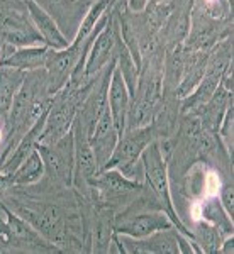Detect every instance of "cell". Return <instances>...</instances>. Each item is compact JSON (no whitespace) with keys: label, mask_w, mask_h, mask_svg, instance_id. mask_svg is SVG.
<instances>
[{"label":"cell","mask_w":234,"mask_h":254,"mask_svg":"<svg viewBox=\"0 0 234 254\" xmlns=\"http://www.w3.org/2000/svg\"><path fill=\"white\" fill-rule=\"evenodd\" d=\"M117 139H119V130L112 121L109 107H105L102 116L98 117L95 127H93L92 136H90V146L93 149V154H95L97 165L100 171L104 170L109 158L112 156L114 147L117 144Z\"/></svg>","instance_id":"9c48e42d"},{"label":"cell","mask_w":234,"mask_h":254,"mask_svg":"<svg viewBox=\"0 0 234 254\" xmlns=\"http://www.w3.org/2000/svg\"><path fill=\"white\" fill-rule=\"evenodd\" d=\"M49 48L46 44L14 48L0 41V66H10L20 71H36L46 66Z\"/></svg>","instance_id":"ba28073f"},{"label":"cell","mask_w":234,"mask_h":254,"mask_svg":"<svg viewBox=\"0 0 234 254\" xmlns=\"http://www.w3.org/2000/svg\"><path fill=\"white\" fill-rule=\"evenodd\" d=\"M168 227H173V222L161 210H121L114 217V232L134 239H141Z\"/></svg>","instance_id":"5b68a950"},{"label":"cell","mask_w":234,"mask_h":254,"mask_svg":"<svg viewBox=\"0 0 234 254\" xmlns=\"http://www.w3.org/2000/svg\"><path fill=\"white\" fill-rule=\"evenodd\" d=\"M234 253V234L224 237L223 244L219 248V254H233Z\"/></svg>","instance_id":"cb8c5ba5"},{"label":"cell","mask_w":234,"mask_h":254,"mask_svg":"<svg viewBox=\"0 0 234 254\" xmlns=\"http://www.w3.org/2000/svg\"><path fill=\"white\" fill-rule=\"evenodd\" d=\"M192 215H194L192 220L195 219L205 220V222L214 225L216 229H219L223 232V236L226 237L234 234L233 217L226 212V208L219 202L217 195H209L194 202V212H192Z\"/></svg>","instance_id":"7c38bea8"},{"label":"cell","mask_w":234,"mask_h":254,"mask_svg":"<svg viewBox=\"0 0 234 254\" xmlns=\"http://www.w3.org/2000/svg\"><path fill=\"white\" fill-rule=\"evenodd\" d=\"M178 229L168 227L156 231L153 234L134 239V237L119 236L122 244V251L126 254H178V241H176Z\"/></svg>","instance_id":"8992f818"},{"label":"cell","mask_w":234,"mask_h":254,"mask_svg":"<svg viewBox=\"0 0 234 254\" xmlns=\"http://www.w3.org/2000/svg\"><path fill=\"white\" fill-rule=\"evenodd\" d=\"M229 105H233V92H228V90L224 87H221V83H219V87H217L216 92L212 93V97L205 102L202 107L197 109L194 114L199 116L200 124H202L204 129L217 134L221 121H223V117H224V114Z\"/></svg>","instance_id":"5bb4252c"},{"label":"cell","mask_w":234,"mask_h":254,"mask_svg":"<svg viewBox=\"0 0 234 254\" xmlns=\"http://www.w3.org/2000/svg\"><path fill=\"white\" fill-rule=\"evenodd\" d=\"M187 51V49H185ZM209 53L211 51H187L185 60H183L182 75H180V81L176 85V97L182 100L187 95H190L202 80L205 66H207Z\"/></svg>","instance_id":"4fadbf2b"},{"label":"cell","mask_w":234,"mask_h":254,"mask_svg":"<svg viewBox=\"0 0 234 254\" xmlns=\"http://www.w3.org/2000/svg\"><path fill=\"white\" fill-rule=\"evenodd\" d=\"M151 0H126V5L131 12H143Z\"/></svg>","instance_id":"603a6c76"},{"label":"cell","mask_w":234,"mask_h":254,"mask_svg":"<svg viewBox=\"0 0 234 254\" xmlns=\"http://www.w3.org/2000/svg\"><path fill=\"white\" fill-rule=\"evenodd\" d=\"M233 127H234V107L229 105L224 114V117H223V121H221L219 129H217V136L221 137V141H223V144L226 146V149H228L231 154H233V134H234Z\"/></svg>","instance_id":"d6986e66"},{"label":"cell","mask_w":234,"mask_h":254,"mask_svg":"<svg viewBox=\"0 0 234 254\" xmlns=\"http://www.w3.org/2000/svg\"><path fill=\"white\" fill-rule=\"evenodd\" d=\"M217 198L223 203V207L226 208L229 215H234V185H233V178L231 180H224L221 183L219 190H217Z\"/></svg>","instance_id":"ffe728a7"},{"label":"cell","mask_w":234,"mask_h":254,"mask_svg":"<svg viewBox=\"0 0 234 254\" xmlns=\"http://www.w3.org/2000/svg\"><path fill=\"white\" fill-rule=\"evenodd\" d=\"M0 10H20V12H27L26 0H0Z\"/></svg>","instance_id":"44dd1931"},{"label":"cell","mask_w":234,"mask_h":254,"mask_svg":"<svg viewBox=\"0 0 234 254\" xmlns=\"http://www.w3.org/2000/svg\"><path fill=\"white\" fill-rule=\"evenodd\" d=\"M93 188V202L112 208L114 212L122 210L129 203H133L141 193L143 182L131 180L121 171L109 168V170L98 171V175L92 182Z\"/></svg>","instance_id":"7a4b0ae2"},{"label":"cell","mask_w":234,"mask_h":254,"mask_svg":"<svg viewBox=\"0 0 234 254\" xmlns=\"http://www.w3.org/2000/svg\"><path fill=\"white\" fill-rule=\"evenodd\" d=\"M107 107H109L110 116H112L114 124H116L119 130V136H121L126 129L127 112H129V107H131V93L126 87L124 80H122L121 71H119L116 66H114V71H112V75H110Z\"/></svg>","instance_id":"8fae6325"},{"label":"cell","mask_w":234,"mask_h":254,"mask_svg":"<svg viewBox=\"0 0 234 254\" xmlns=\"http://www.w3.org/2000/svg\"><path fill=\"white\" fill-rule=\"evenodd\" d=\"M109 9L110 7H109L107 0H93L87 9V12H85L83 19H81V22H80V26H78L75 36H73L72 43L77 44V46H83V43L90 38V34L95 31L98 20L102 19V15H104Z\"/></svg>","instance_id":"e0dca14e"},{"label":"cell","mask_w":234,"mask_h":254,"mask_svg":"<svg viewBox=\"0 0 234 254\" xmlns=\"http://www.w3.org/2000/svg\"><path fill=\"white\" fill-rule=\"evenodd\" d=\"M26 7H27V14H29L32 26L36 27V31H38L39 36L43 38V44H46V46L51 49H65L70 46L72 41L61 32L56 20L53 19L38 2H34V0H26Z\"/></svg>","instance_id":"30bf717a"},{"label":"cell","mask_w":234,"mask_h":254,"mask_svg":"<svg viewBox=\"0 0 234 254\" xmlns=\"http://www.w3.org/2000/svg\"><path fill=\"white\" fill-rule=\"evenodd\" d=\"M43 158L44 176L60 187L73 188V170H75V144L72 130L53 144H36Z\"/></svg>","instance_id":"3957f363"},{"label":"cell","mask_w":234,"mask_h":254,"mask_svg":"<svg viewBox=\"0 0 234 254\" xmlns=\"http://www.w3.org/2000/svg\"><path fill=\"white\" fill-rule=\"evenodd\" d=\"M26 73L10 66H0V117H9L14 97L17 95Z\"/></svg>","instance_id":"9a60e30c"},{"label":"cell","mask_w":234,"mask_h":254,"mask_svg":"<svg viewBox=\"0 0 234 254\" xmlns=\"http://www.w3.org/2000/svg\"><path fill=\"white\" fill-rule=\"evenodd\" d=\"M116 68L121 71L122 80H124L126 87L131 93V98H133L134 92H136V87H138L139 71H141V68L136 66V63H134L129 49L126 48V44L122 39H121V43H119V48H117V53H116Z\"/></svg>","instance_id":"ac0fdd59"},{"label":"cell","mask_w":234,"mask_h":254,"mask_svg":"<svg viewBox=\"0 0 234 254\" xmlns=\"http://www.w3.org/2000/svg\"><path fill=\"white\" fill-rule=\"evenodd\" d=\"M121 29L116 14L110 9L109 17L105 20L104 27L98 31L93 39L92 46L88 49L87 60L83 66V78H92L97 73H100L112 60H116V53L121 43Z\"/></svg>","instance_id":"277c9868"},{"label":"cell","mask_w":234,"mask_h":254,"mask_svg":"<svg viewBox=\"0 0 234 254\" xmlns=\"http://www.w3.org/2000/svg\"><path fill=\"white\" fill-rule=\"evenodd\" d=\"M190 231H192V239L199 246L200 253H207V254L219 253V248L226 237L223 236V232L219 229H216L214 225L205 222V220L195 219Z\"/></svg>","instance_id":"2e32d148"},{"label":"cell","mask_w":234,"mask_h":254,"mask_svg":"<svg viewBox=\"0 0 234 254\" xmlns=\"http://www.w3.org/2000/svg\"><path fill=\"white\" fill-rule=\"evenodd\" d=\"M56 20L58 27L72 41L92 2L85 0H34Z\"/></svg>","instance_id":"52a82bcc"},{"label":"cell","mask_w":234,"mask_h":254,"mask_svg":"<svg viewBox=\"0 0 234 254\" xmlns=\"http://www.w3.org/2000/svg\"><path fill=\"white\" fill-rule=\"evenodd\" d=\"M233 61L226 66L223 76H221V87H224L228 92H233L234 90V83H233Z\"/></svg>","instance_id":"7402d4cb"},{"label":"cell","mask_w":234,"mask_h":254,"mask_svg":"<svg viewBox=\"0 0 234 254\" xmlns=\"http://www.w3.org/2000/svg\"><path fill=\"white\" fill-rule=\"evenodd\" d=\"M151 141H155V134L151 130V126L139 127V129H126L119 136L112 156L109 158L104 170L114 168V170L121 171L127 178L143 182L141 154Z\"/></svg>","instance_id":"6da1fadb"}]
</instances>
